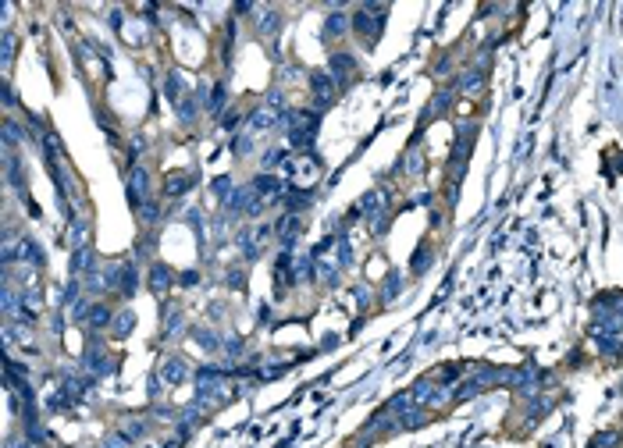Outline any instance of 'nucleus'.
<instances>
[{"label": "nucleus", "instance_id": "f257e3e1", "mask_svg": "<svg viewBox=\"0 0 623 448\" xmlns=\"http://www.w3.org/2000/svg\"><path fill=\"white\" fill-rule=\"evenodd\" d=\"M313 89H317V96H320V100H328V96H331V82H328L324 75H313Z\"/></svg>", "mask_w": 623, "mask_h": 448}, {"label": "nucleus", "instance_id": "f03ea898", "mask_svg": "<svg viewBox=\"0 0 623 448\" xmlns=\"http://www.w3.org/2000/svg\"><path fill=\"white\" fill-rule=\"evenodd\" d=\"M164 377H171V380H178V377H182V367H178V363H171V367H164Z\"/></svg>", "mask_w": 623, "mask_h": 448}, {"label": "nucleus", "instance_id": "7ed1b4c3", "mask_svg": "<svg viewBox=\"0 0 623 448\" xmlns=\"http://www.w3.org/2000/svg\"><path fill=\"white\" fill-rule=\"evenodd\" d=\"M154 288H164V271H154Z\"/></svg>", "mask_w": 623, "mask_h": 448}]
</instances>
